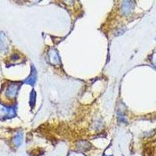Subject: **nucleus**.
Instances as JSON below:
<instances>
[{"instance_id":"obj_1","label":"nucleus","mask_w":156,"mask_h":156,"mask_svg":"<svg viewBox=\"0 0 156 156\" xmlns=\"http://www.w3.org/2000/svg\"><path fill=\"white\" fill-rule=\"evenodd\" d=\"M15 115V109L13 107H6L0 104V119L12 118Z\"/></svg>"},{"instance_id":"obj_2","label":"nucleus","mask_w":156,"mask_h":156,"mask_svg":"<svg viewBox=\"0 0 156 156\" xmlns=\"http://www.w3.org/2000/svg\"><path fill=\"white\" fill-rule=\"evenodd\" d=\"M20 88V83H10L5 90V95L9 98H14Z\"/></svg>"},{"instance_id":"obj_3","label":"nucleus","mask_w":156,"mask_h":156,"mask_svg":"<svg viewBox=\"0 0 156 156\" xmlns=\"http://www.w3.org/2000/svg\"><path fill=\"white\" fill-rule=\"evenodd\" d=\"M9 48V41L3 32H0V51L5 52Z\"/></svg>"},{"instance_id":"obj_4","label":"nucleus","mask_w":156,"mask_h":156,"mask_svg":"<svg viewBox=\"0 0 156 156\" xmlns=\"http://www.w3.org/2000/svg\"><path fill=\"white\" fill-rule=\"evenodd\" d=\"M22 140H23V134L20 132H18L13 137V143L16 147H19L21 144Z\"/></svg>"},{"instance_id":"obj_5","label":"nucleus","mask_w":156,"mask_h":156,"mask_svg":"<svg viewBox=\"0 0 156 156\" xmlns=\"http://www.w3.org/2000/svg\"><path fill=\"white\" fill-rule=\"evenodd\" d=\"M36 80V73L35 72H32L31 74L27 78V80H25V83H28V84H33L35 82Z\"/></svg>"},{"instance_id":"obj_6","label":"nucleus","mask_w":156,"mask_h":156,"mask_svg":"<svg viewBox=\"0 0 156 156\" xmlns=\"http://www.w3.org/2000/svg\"><path fill=\"white\" fill-rule=\"evenodd\" d=\"M30 105H32V104H33V105H34V102H35V93H34V91H32L31 93V95H30Z\"/></svg>"},{"instance_id":"obj_7","label":"nucleus","mask_w":156,"mask_h":156,"mask_svg":"<svg viewBox=\"0 0 156 156\" xmlns=\"http://www.w3.org/2000/svg\"><path fill=\"white\" fill-rule=\"evenodd\" d=\"M11 58H12V60H17V59H19V55L17 54H14V55H12Z\"/></svg>"},{"instance_id":"obj_8","label":"nucleus","mask_w":156,"mask_h":156,"mask_svg":"<svg viewBox=\"0 0 156 156\" xmlns=\"http://www.w3.org/2000/svg\"><path fill=\"white\" fill-rule=\"evenodd\" d=\"M104 156H106V155H104Z\"/></svg>"}]
</instances>
